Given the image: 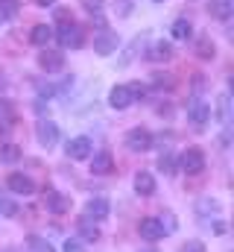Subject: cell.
<instances>
[{
  "label": "cell",
  "mask_w": 234,
  "mask_h": 252,
  "mask_svg": "<svg viewBox=\"0 0 234 252\" xmlns=\"http://www.w3.org/2000/svg\"><path fill=\"white\" fill-rule=\"evenodd\" d=\"M56 38H58L61 47H82V41H85V35H82L79 24H73V18H61L58 21Z\"/></svg>",
  "instance_id": "cell-1"
},
{
  "label": "cell",
  "mask_w": 234,
  "mask_h": 252,
  "mask_svg": "<svg viewBox=\"0 0 234 252\" xmlns=\"http://www.w3.org/2000/svg\"><path fill=\"white\" fill-rule=\"evenodd\" d=\"M181 170H184L187 176H199V173L205 170V156H202L199 147H187V150H184V156H181Z\"/></svg>",
  "instance_id": "cell-2"
},
{
  "label": "cell",
  "mask_w": 234,
  "mask_h": 252,
  "mask_svg": "<svg viewBox=\"0 0 234 252\" xmlns=\"http://www.w3.org/2000/svg\"><path fill=\"white\" fill-rule=\"evenodd\" d=\"M187 118L196 124V129H205V124L211 121V106L205 100H190L187 103Z\"/></svg>",
  "instance_id": "cell-3"
},
{
  "label": "cell",
  "mask_w": 234,
  "mask_h": 252,
  "mask_svg": "<svg viewBox=\"0 0 234 252\" xmlns=\"http://www.w3.org/2000/svg\"><path fill=\"white\" fill-rule=\"evenodd\" d=\"M126 147L132 153H146V150H152V135L146 129H132L126 135Z\"/></svg>",
  "instance_id": "cell-4"
},
{
  "label": "cell",
  "mask_w": 234,
  "mask_h": 252,
  "mask_svg": "<svg viewBox=\"0 0 234 252\" xmlns=\"http://www.w3.org/2000/svg\"><path fill=\"white\" fill-rule=\"evenodd\" d=\"M138 232H141L144 241H161V238H164V223H161L158 217H144V220L138 223Z\"/></svg>",
  "instance_id": "cell-5"
},
{
  "label": "cell",
  "mask_w": 234,
  "mask_h": 252,
  "mask_svg": "<svg viewBox=\"0 0 234 252\" xmlns=\"http://www.w3.org/2000/svg\"><path fill=\"white\" fill-rule=\"evenodd\" d=\"M35 138H38V144L41 147H56L58 144V126L53 121H41V124L35 126Z\"/></svg>",
  "instance_id": "cell-6"
},
{
  "label": "cell",
  "mask_w": 234,
  "mask_h": 252,
  "mask_svg": "<svg viewBox=\"0 0 234 252\" xmlns=\"http://www.w3.org/2000/svg\"><path fill=\"white\" fill-rule=\"evenodd\" d=\"M115 170V158H112V153L109 150H100L94 158H91V173L94 176H109Z\"/></svg>",
  "instance_id": "cell-7"
},
{
  "label": "cell",
  "mask_w": 234,
  "mask_h": 252,
  "mask_svg": "<svg viewBox=\"0 0 234 252\" xmlns=\"http://www.w3.org/2000/svg\"><path fill=\"white\" fill-rule=\"evenodd\" d=\"M109 217V199L106 196H94L85 202V220H106Z\"/></svg>",
  "instance_id": "cell-8"
},
{
  "label": "cell",
  "mask_w": 234,
  "mask_h": 252,
  "mask_svg": "<svg viewBox=\"0 0 234 252\" xmlns=\"http://www.w3.org/2000/svg\"><path fill=\"white\" fill-rule=\"evenodd\" d=\"M132 103H135V97H132L129 85H115L112 88V94H109V106L112 109H129Z\"/></svg>",
  "instance_id": "cell-9"
},
{
  "label": "cell",
  "mask_w": 234,
  "mask_h": 252,
  "mask_svg": "<svg viewBox=\"0 0 234 252\" xmlns=\"http://www.w3.org/2000/svg\"><path fill=\"white\" fill-rule=\"evenodd\" d=\"M94 50L100 53V56H112L117 50V32H109V30H103L97 38H94Z\"/></svg>",
  "instance_id": "cell-10"
},
{
  "label": "cell",
  "mask_w": 234,
  "mask_h": 252,
  "mask_svg": "<svg viewBox=\"0 0 234 252\" xmlns=\"http://www.w3.org/2000/svg\"><path fill=\"white\" fill-rule=\"evenodd\" d=\"M44 202H47V208H50L53 214H64V211L70 208V199H67L64 193L53 190V188H47V190H44Z\"/></svg>",
  "instance_id": "cell-11"
},
{
  "label": "cell",
  "mask_w": 234,
  "mask_h": 252,
  "mask_svg": "<svg viewBox=\"0 0 234 252\" xmlns=\"http://www.w3.org/2000/svg\"><path fill=\"white\" fill-rule=\"evenodd\" d=\"M91 150H94V147H91L88 138H73V141H67V150H64V153H67L73 161H79V158H88Z\"/></svg>",
  "instance_id": "cell-12"
},
{
  "label": "cell",
  "mask_w": 234,
  "mask_h": 252,
  "mask_svg": "<svg viewBox=\"0 0 234 252\" xmlns=\"http://www.w3.org/2000/svg\"><path fill=\"white\" fill-rule=\"evenodd\" d=\"M6 185H9V190H15V193H21V196H27V193H32V190H35L32 179H29V176H24V173H12V176L6 179Z\"/></svg>",
  "instance_id": "cell-13"
},
{
  "label": "cell",
  "mask_w": 234,
  "mask_h": 252,
  "mask_svg": "<svg viewBox=\"0 0 234 252\" xmlns=\"http://www.w3.org/2000/svg\"><path fill=\"white\" fill-rule=\"evenodd\" d=\"M38 64H41L47 73H56V70H61V67H64V56H61V53H56V50H44V53L38 56Z\"/></svg>",
  "instance_id": "cell-14"
},
{
  "label": "cell",
  "mask_w": 234,
  "mask_h": 252,
  "mask_svg": "<svg viewBox=\"0 0 234 252\" xmlns=\"http://www.w3.org/2000/svg\"><path fill=\"white\" fill-rule=\"evenodd\" d=\"M135 193H138V196H152V193H155V179H152V173L141 170V173L135 176Z\"/></svg>",
  "instance_id": "cell-15"
},
{
  "label": "cell",
  "mask_w": 234,
  "mask_h": 252,
  "mask_svg": "<svg viewBox=\"0 0 234 252\" xmlns=\"http://www.w3.org/2000/svg\"><path fill=\"white\" fill-rule=\"evenodd\" d=\"M208 12H211V18H217V21H229L232 12H234V0H211Z\"/></svg>",
  "instance_id": "cell-16"
},
{
  "label": "cell",
  "mask_w": 234,
  "mask_h": 252,
  "mask_svg": "<svg viewBox=\"0 0 234 252\" xmlns=\"http://www.w3.org/2000/svg\"><path fill=\"white\" fill-rule=\"evenodd\" d=\"M149 59L152 62H170L173 59V44L170 41H155L149 47Z\"/></svg>",
  "instance_id": "cell-17"
},
{
  "label": "cell",
  "mask_w": 234,
  "mask_h": 252,
  "mask_svg": "<svg viewBox=\"0 0 234 252\" xmlns=\"http://www.w3.org/2000/svg\"><path fill=\"white\" fill-rule=\"evenodd\" d=\"M50 38H53V30H50L47 24H38V27H32V32H29V41L38 44V47H44Z\"/></svg>",
  "instance_id": "cell-18"
},
{
  "label": "cell",
  "mask_w": 234,
  "mask_h": 252,
  "mask_svg": "<svg viewBox=\"0 0 234 252\" xmlns=\"http://www.w3.org/2000/svg\"><path fill=\"white\" fill-rule=\"evenodd\" d=\"M79 241H88V244L100 241V229L91 220H79Z\"/></svg>",
  "instance_id": "cell-19"
},
{
  "label": "cell",
  "mask_w": 234,
  "mask_h": 252,
  "mask_svg": "<svg viewBox=\"0 0 234 252\" xmlns=\"http://www.w3.org/2000/svg\"><path fill=\"white\" fill-rule=\"evenodd\" d=\"M170 32H173V38H178V41H187V38L193 35V27H190V21H187V18H178Z\"/></svg>",
  "instance_id": "cell-20"
},
{
  "label": "cell",
  "mask_w": 234,
  "mask_h": 252,
  "mask_svg": "<svg viewBox=\"0 0 234 252\" xmlns=\"http://www.w3.org/2000/svg\"><path fill=\"white\" fill-rule=\"evenodd\" d=\"M21 158V147L18 144H0V161L3 164H15Z\"/></svg>",
  "instance_id": "cell-21"
},
{
  "label": "cell",
  "mask_w": 234,
  "mask_h": 252,
  "mask_svg": "<svg viewBox=\"0 0 234 252\" xmlns=\"http://www.w3.org/2000/svg\"><path fill=\"white\" fill-rule=\"evenodd\" d=\"M21 9V0H0V21H12Z\"/></svg>",
  "instance_id": "cell-22"
},
{
  "label": "cell",
  "mask_w": 234,
  "mask_h": 252,
  "mask_svg": "<svg viewBox=\"0 0 234 252\" xmlns=\"http://www.w3.org/2000/svg\"><path fill=\"white\" fill-rule=\"evenodd\" d=\"M214 53H217V50H214L211 38H202V41L196 44V56H199V59H214Z\"/></svg>",
  "instance_id": "cell-23"
},
{
  "label": "cell",
  "mask_w": 234,
  "mask_h": 252,
  "mask_svg": "<svg viewBox=\"0 0 234 252\" xmlns=\"http://www.w3.org/2000/svg\"><path fill=\"white\" fill-rule=\"evenodd\" d=\"M173 85H176L173 76H167V73H152V88H158V91H161V88H167V91H170Z\"/></svg>",
  "instance_id": "cell-24"
},
{
  "label": "cell",
  "mask_w": 234,
  "mask_h": 252,
  "mask_svg": "<svg viewBox=\"0 0 234 252\" xmlns=\"http://www.w3.org/2000/svg\"><path fill=\"white\" fill-rule=\"evenodd\" d=\"M0 214H3V217H15V214H18V205H15L9 196H3V193H0Z\"/></svg>",
  "instance_id": "cell-25"
},
{
  "label": "cell",
  "mask_w": 234,
  "mask_h": 252,
  "mask_svg": "<svg viewBox=\"0 0 234 252\" xmlns=\"http://www.w3.org/2000/svg\"><path fill=\"white\" fill-rule=\"evenodd\" d=\"M158 170H161V173H173V170H176V158H173V153H164V156L158 158Z\"/></svg>",
  "instance_id": "cell-26"
},
{
  "label": "cell",
  "mask_w": 234,
  "mask_h": 252,
  "mask_svg": "<svg viewBox=\"0 0 234 252\" xmlns=\"http://www.w3.org/2000/svg\"><path fill=\"white\" fill-rule=\"evenodd\" d=\"M217 112H220V121L229 124V94H223V97L217 100Z\"/></svg>",
  "instance_id": "cell-27"
},
{
  "label": "cell",
  "mask_w": 234,
  "mask_h": 252,
  "mask_svg": "<svg viewBox=\"0 0 234 252\" xmlns=\"http://www.w3.org/2000/svg\"><path fill=\"white\" fill-rule=\"evenodd\" d=\"M27 244H29V250H32V252H53V247H50V244H44V241H41V238H35V235H32Z\"/></svg>",
  "instance_id": "cell-28"
},
{
  "label": "cell",
  "mask_w": 234,
  "mask_h": 252,
  "mask_svg": "<svg viewBox=\"0 0 234 252\" xmlns=\"http://www.w3.org/2000/svg\"><path fill=\"white\" fill-rule=\"evenodd\" d=\"M61 252H85V247H82V241H79V238H70V241H64Z\"/></svg>",
  "instance_id": "cell-29"
},
{
  "label": "cell",
  "mask_w": 234,
  "mask_h": 252,
  "mask_svg": "<svg viewBox=\"0 0 234 252\" xmlns=\"http://www.w3.org/2000/svg\"><path fill=\"white\" fill-rule=\"evenodd\" d=\"M178 252H205V244H202V241H187Z\"/></svg>",
  "instance_id": "cell-30"
},
{
  "label": "cell",
  "mask_w": 234,
  "mask_h": 252,
  "mask_svg": "<svg viewBox=\"0 0 234 252\" xmlns=\"http://www.w3.org/2000/svg\"><path fill=\"white\" fill-rule=\"evenodd\" d=\"M0 121H12V106L6 100H0Z\"/></svg>",
  "instance_id": "cell-31"
},
{
  "label": "cell",
  "mask_w": 234,
  "mask_h": 252,
  "mask_svg": "<svg viewBox=\"0 0 234 252\" xmlns=\"http://www.w3.org/2000/svg\"><path fill=\"white\" fill-rule=\"evenodd\" d=\"M38 94H41V97H53V94H56V88H53L50 82H47V85H44V82H38Z\"/></svg>",
  "instance_id": "cell-32"
},
{
  "label": "cell",
  "mask_w": 234,
  "mask_h": 252,
  "mask_svg": "<svg viewBox=\"0 0 234 252\" xmlns=\"http://www.w3.org/2000/svg\"><path fill=\"white\" fill-rule=\"evenodd\" d=\"M9 124H12V121H0V138H3L6 132H9Z\"/></svg>",
  "instance_id": "cell-33"
},
{
  "label": "cell",
  "mask_w": 234,
  "mask_h": 252,
  "mask_svg": "<svg viewBox=\"0 0 234 252\" xmlns=\"http://www.w3.org/2000/svg\"><path fill=\"white\" fill-rule=\"evenodd\" d=\"M38 6H50V3H56V0H35Z\"/></svg>",
  "instance_id": "cell-34"
}]
</instances>
